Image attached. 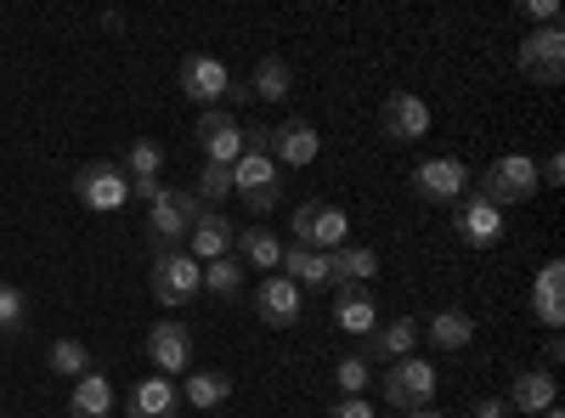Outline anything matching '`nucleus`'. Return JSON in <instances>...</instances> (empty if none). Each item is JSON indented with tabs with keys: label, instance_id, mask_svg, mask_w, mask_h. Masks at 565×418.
I'll list each match as a JSON object with an SVG mask.
<instances>
[{
	"label": "nucleus",
	"instance_id": "23",
	"mask_svg": "<svg viewBox=\"0 0 565 418\" xmlns=\"http://www.w3.org/2000/svg\"><path fill=\"white\" fill-rule=\"evenodd\" d=\"M554 396H559V385L548 367H526L509 385V412H543V407H554Z\"/></svg>",
	"mask_w": 565,
	"mask_h": 418
},
{
	"label": "nucleus",
	"instance_id": "30",
	"mask_svg": "<svg viewBox=\"0 0 565 418\" xmlns=\"http://www.w3.org/2000/svg\"><path fill=\"white\" fill-rule=\"evenodd\" d=\"M125 175H130V187H148V181H164V148L153 142V136H136V142L125 148V164H119Z\"/></svg>",
	"mask_w": 565,
	"mask_h": 418
},
{
	"label": "nucleus",
	"instance_id": "12",
	"mask_svg": "<svg viewBox=\"0 0 565 418\" xmlns=\"http://www.w3.org/2000/svg\"><path fill=\"white\" fill-rule=\"evenodd\" d=\"M266 153H271V164L282 170H306L317 153H322V136H317V125H306V119H282V125H271V136H266Z\"/></svg>",
	"mask_w": 565,
	"mask_h": 418
},
{
	"label": "nucleus",
	"instance_id": "29",
	"mask_svg": "<svg viewBox=\"0 0 565 418\" xmlns=\"http://www.w3.org/2000/svg\"><path fill=\"white\" fill-rule=\"evenodd\" d=\"M328 271H334V289H356L380 271V255H373L367 244H345V249L328 255Z\"/></svg>",
	"mask_w": 565,
	"mask_h": 418
},
{
	"label": "nucleus",
	"instance_id": "33",
	"mask_svg": "<svg viewBox=\"0 0 565 418\" xmlns=\"http://www.w3.org/2000/svg\"><path fill=\"white\" fill-rule=\"evenodd\" d=\"M193 199H199L204 210H221V204L232 199V170H226V164H204V175H199Z\"/></svg>",
	"mask_w": 565,
	"mask_h": 418
},
{
	"label": "nucleus",
	"instance_id": "19",
	"mask_svg": "<svg viewBox=\"0 0 565 418\" xmlns=\"http://www.w3.org/2000/svg\"><path fill=\"white\" fill-rule=\"evenodd\" d=\"M277 271L289 277V283H295L300 294H311V289H334V271H328V255H317V249H300V244H282V260H277Z\"/></svg>",
	"mask_w": 565,
	"mask_h": 418
},
{
	"label": "nucleus",
	"instance_id": "8",
	"mask_svg": "<svg viewBox=\"0 0 565 418\" xmlns=\"http://www.w3.org/2000/svg\"><path fill=\"white\" fill-rule=\"evenodd\" d=\"M514 63H521V74L532 85H559L565 79V29H532Z\"/></svg>",
	"mask_w": 565,
	"mask_h": 418
},
{
	"label": "nucleus",
	"instance_id": "11",
	"mask_svg": "<svg viewBox=\"0 0 565 418\" xmlns=\"http://www.w3.org/2000/svg\"><path fill=\"white\" fill-rule=\"evenodd\" d=\"M199 148H204V164H238L244 159V125L232 119L226 108H204L199 114Z\"/></svg>",
	"mask_w": 565,
	"mask_h": 418
},
{
	"label": "nucleus",
	"instance_id": "31",
	"mask_svg": "<svg viewBox=\"0 0 565 418\" xmlns=\"http://www.w3.org/2000/svg\"><path fill=\"white\" fill-rule=\"evenodd\" d=\"M204 289H210L215 300H238V294H244V266H238V255L210 260V266H204Z\"/></svg>",
	"mask_w": 565,
	"mask_h": 418
},
{
	"label": "nucleus",
	"instance_id": "40",
	"mask_svg": "<svg viewBox=\"0 0 565 418\" xmlns=\"http://www.w3.org/2000/svg\"><path fill=\"white\" fill-rule=\"evenodd\" d=\"M565 356V345H559V334H548V345H543V362H548V374H554V362Z\"/></svg>",
	"mask_w": 565,
	"mask_h": 418
},
{
	"label": "nucleus",
	"instance_id": "10",
	"mask_svg": "<svg viewBox=\"0 0 565 418\" xmlns=\"http://www.w3.org/2000/svg\"><path fill=\"white\" fill-rule=\"evenodd\" d=\"M148 362L159 367L164 379L186 374V367H193V329H186V322H175V317L153 322V329H148Z\"/></svg>",
	"mask_w": 565,
	"mask_h": 418
},
{
	"label": "nucleus",
	"instance_id": "25",
	"mask_svg": "<svg viewBox=\"0 0 565 418\" xmlns=\"http://www.w3.org/2000/svg\"><path fill=\"white\" fill-rule=\"evenodd\" d=\"M334 329L367 340L373 329H380V306H373V294H362V289H340V300H334Z\"/></svg>",
	"mask_w": 565,
	"mask_h": 418
},
{
	"label": "nucleus",
	"instance_id": "42",
	"mask_svg": "<svg viewBox=\"0 0 565 418\" xmlns=\"http://www.w3.org/2000/svg\"><path fill=\"white\" fill-rule=\"evenodd\" d=\"M543 418H565V412H559V407H543Z\"/></svg>",
	"mask_w": 565,
	"mask_h": 418
},
{
	"label": "nucleus",
	"instance_id": "21",
	"mask_svg": "<svg viewBox=\"0 0 565 418\" xmlns=\"http://www.w3.org/2000/svg\"><path fill=\"white\" fill-rule=\"evenodd\" d=\"M559 283H565V266L548 260L537 271V283H532V317L543 322L548 334H559V322H565V300H559Z\"/></svg>",
	"mask_w": 565,
	"mask_h": 418
},
{
	"label": "nucleus",
	"instance_id": "9",
	"mask_svg": "<svg viewBox=\"0 0 565 418\" xmlns=\"http://www.w3.org/2000/svg\"><path fill=\"white\" fill-rule=\"evenodd\" d=\"M181 90H186L199 108H221V103L232 97V74H226L221 57L193 52V57H181Z\"/></svg>",
	"mask_w": 565,
	"mask_h": 418
},
{
	"label": "nucleus",
	"instance_id": "18",
	"mask_svg": "<svg viewBox=\"0 0 565 418\" xmlns=\"http://www.w3.org/2000/svg\"><path fill=\"white\" fill-rule=\"evenodd\" d=\"M175 412H181V390L164 374L130 385V396H125V418H175Z\"/></svg>",
	"mask_w": 565,
	"mask_h": 418
},
{
	"label": "nucleus",
	"instance_id": "37",
	"mask_svg": "<svg viewBox=\"0 0 565 418\" xmlns=\"http://www.w3.org/2000/svg\"><path fill=\"white\" fill-rule=\"evenodd\" d=\"M469 418H514V412H509V401H498V396H481L476 407H469Z\"/></svg>",
	"mask_w": 565,
	"mask_h": 418
},
{
	"label": "nucleus",
	"instance_id": "35",
	"mask_svg": "<svg viewBox=\"0 0 565 418\" xmlns=\"http://www.w3.org/2000/svg\"><path fill=\"white\" fill-rule=\"evenodd\" d=\"M334 385H340V396H362V390L373 385L367 356H345V362H334Z\"/></svg>",
	"mask_w": 565,
	"mask_h": 418
},
{
	"label": "nucleus",
	"instance_id": "4",
	"mask_svg": "<svg viewBox=\"0 0 565 418\" xmlns=\"http://www.w3.org/2000/svg\"><path fill=\"white\" fill-rule=\"evenodd\" d=\"M74 199L85 210H97V215H114V210L130 204V175L119 164H108V159H90V164L74 170Z\"/></svg>",
	"mask_w": 565,
	"mask_h": 418
},
{
	"label": "nucleus",
	"instance_id": "15",
	"mask_svg": "<svg viewBox=\"0 0 565 418\" xmlns=\"http://www.w3.org/2000/svg\"><path fill=\"white\" fill-rule=\"evenodd\" d=\"M306 311V294L289 283V277H260V289H255V317L266 322V329H295Z\"/></svg>",
	"mask_w": 565,
	"mask_h": 418
},
{
	"label": "nucleus",
	"instance_id": "41",
	"mask_svg": "<svg viewBox=\"0 0 565 418\" xmlns=\"http://www.w3.org/2000/svg\"><path fill=\"white\" fill-rule=\"evenodd\" d=\"M402 418H447V412H436V407H413V412H402Z\"/></svg>",
	"mask_w": 565,
	"mask_h": 418
},
{
	"label": "nucleus",
	"instance_id": "22",
	"mask_svg": "<svg viewBox=\"0 0 565 418\" xmlns=\"http://www.w3.org/2000/svg\"><path fill=\"white\" fill-rule=\"evenodd\" d=\"M413 351H418V322L413 317H391L367 334V356H380V362H402Z\"/></svg>",
	"mask_w": 565,
	"mask_h": 418
},
{
	"label": "nucleus",
	"instance_id": "38",
	"mask_svg": "<svg viewBox=\"0 0 565 418\" xmlns=\"http://www.w3.org/2000/svg\"><path fill=\"white\" fill-rule=\"evenodd\" d=\"M328 418H373V407H367L362 396H340V407L328 412Z\"/></svg>",
	"mask_w": 565,
	"mask_h": 418
},
{
	"label": "nucleus",
	"instance_id": "6",
	"mask_svg": "<svg viewBox=\"0 0 565 418\" xmlns=\"http://www.w3.org/2000/svg\"><path fill=\"white\" fill-rule=\"evenodd\" d=\"M199 215H204V204H199L193 193H170V187H164V193L148 204V238H153V255H159V249H181Z\"/></svg>",
	"mask_w": 565,
	"mask_h": 418
},
{
	"label": "nucleus",
	"instance_id": "3",
	"mask_svg": "<svg viewBox=\"0 0 565 418\" xmlns=\"http://www.w3.org/2000/svg\"><path fill=\"white\" fill-rule=\"evenodd\" d=\"M289 226H295V244L317 249V255H334V249L351 244V215L340 204H322V199H306Z\"/></svg>",
	"mask_w": 565,
	"mask_h": 418
},
{
	"label": "nucleus",
	"instance_id": "39",
	"mask_svg": "<svg viewBox=\"0 0 565 418\" xmlns=\"http://www.w3.org/2000/svg\"><path fill=\"white\" fill-rule=\"evenodd\" d=\"M537 175L548 181V187H559V181H565V159H559V153H548V164H537Z\"/></svg>",
	"mask_w": 565,
	"mask_h": 418
},
{
	"label": "nucleus",
	"instance_id": "1",
	"mask_svg": "<svg viewBox=\"0 0 565 418\" xmlns=\"http://www.w3.org/2000/svg\"><path fill=\"white\" fill-rule=\"evenodd\" d=\"M148 289L164 311H181V306H193L199 289H204V266L186 255V249H159L153 255V271H148Z\"/></svg>",
	"mask_w": 565,
	"mask_h": 418
},
{
	"label": "nucleus",
	"instance_id": "26",
	"mask_svg": "<svg viewBox=\"0 0 565 418\" xmlns=\"http://www.w3.org/2000/svg\"><path fill=\"white\" fill-rule=\"evenodd\" d=\"M181 401H186V407H204V412L226 407V401H232V374H221V367H199V374H186Z\"/></svg>",
	"mask_w": 565,
	"mask_h": 418
},
{
	"label": "nucleus",
	"instance_id": "36",
	"mask_svg": "<svg viewBox=\"0 0 565 418\" xmlns=\"http://www.w3.org/2000/svg\"><path fill=\"white\" fill-rule=\"evenodd\" d=\"M521 18L543 23V29H559V0H521Z\"/></svg>",
	"mask_w": 565,
	"mask_h": 418
},
{
	"label": "nucleus",
	"instance_id": "32",
	"mask_svg": "<svg viewBox=\"0 0 565 418\" xmlns=\"http://www.w3.org/2000/svg\"><path fill=\"white\" fill-rule=\"evenodd\" d=\"M45 367H52L57 379H85L90 374V351L79 340H52V351H45Z\"/></svg>",
	"mask_w": 565,
	"mask_h": 418
},
{
	"label": "nucleus",
	"instance_id": "28",
	"mask_svg": "<svg viewBox=\"0 0 565 418\" xmlns=\"http://www.w3.org/2000/svg\"><path fill=\"white\" fill-rule=\"evenodd\" d=\"M232 249H238V266L249 271H277V260H282V244L271 238L266 226H238V238H232Z\"/></svg>",
	"mask_w": 565,
	"mask_h": 418
},
{
	"label": "nucleus",
	"instance_id": "2",
	"mask_svg": "<svg viewBox=\"0 0 565 418\" xmlns=\"http://www.w3.org/2000/svg\"><path fill=\"white\" fill-rule=\"evenodd\" d=\"M543 187L537 175V159L532 153H503L487 164V181H481V199L492 210H509V204H532V193Z\"/></svg>",
	"mask_w": 565,
	"mask_h": 418
},
{
	"label": "nucleus",
	"instance_id": "13",
	"mask_svg": "<svg viewBox=\"0 0 565 418\" xmlns=\"http://www.w3.org/2000/svg\"><path fill=\"white\" fill-rule=\"evenodd\" d=\"M380 130L391 142H418V136H430V103L418 90H391L380 108Z\"/></svg>",
	"mask_w": 565,
	"mask_h": 418
},
{
	"label": "nucleus",
	"instance_id": "5",
	"mask_svg": "<svg viewBox=\"0 0 565 418\" xmlns=\"http://www.w3.org/2000/svg\"><path fill=\"white\" fill-rule=\"evenodd\" d=\"M232 193L249 204V215H271L277 199H282V170L271 164V153H249L232 164Z\"/></svg>",
	"mask_w": 565,
	"mask_h": 418
},
{
	"label": "nucleus",
	"instance_id": "34",
	"mask_svg": "<svg viewBox=\"0 0 565 418\" xmlns=\"http://www.w3.org/2000/svg\"><path fill=\"white\" fill-rule=\"evenodd\" d=\"M29 322V294L18 283H0V334H23Z\"/></svg>",
	"mask_w": 565,
	"mask_h": 418
},
{
	"label": "nucleus",
	"instance_id": "14",
	"mask_svg": "<svg viewBox=\"0 0 565 418\" xmlns=\"http://www.w3.org/2000/svg\"><path fill=\"white\" fill-rule=\"evenodd\" d=\"M463 187H469L463 159H424V164L413 170V193H418L424 204H458Z\"/></svg>",
	"mask_w": 565,
	"mask_h": 418
},
{
	"label": "nucleus",
	"instance_id": "20",
	"mask_svg": "<svg viewBox=\"0 0 565 418\" xmlns=\"http://www.w3.org/2000/svg\"><path fill=\"white\" fill-rule=\"evenodd\" d=\"M418 340H430L436 351H463L469 340H476V317H469L463 306L430 311V322H424V329H418Z\"/></svg>",
	"mask_w": 565,
	"mask_h": 418
},
{
	"label": "nucleus",
	"instance_id": "17",
	"mask_svg": "<svg viewBox=\"0 0 565 418\" xmlns=\"http://www.w3.org/2000/svg\"><path fill=\"white\" fill-rule=\"evenodd\" d=\"M232 238H238V226H232L221 210H204V215L193 221V232H186V255H193L199 266H210V260L232 255Z\"/></svg>",
	"mask_w": 565,
	"mask_h": 418
},
{
	"label": "nucleus",
	"instance_id": "7",
	"mask_svg": "<svg viewBox=\"0 0 565 418\" xmlns=\"http://www.w3.org/2000/svg\"><path fill=\"white\" fill-rule=\"evenodd\" d=\"M436 362H424V356H402V362H391L385 367V379H380V390H385V401L391 407H402V412H413V407H430L436 401Z\"/></svg>",
	"mask_w": 565,
	"mask_h": 418
},
{
	"label": "nucleus",
	"instance_id": "16",
	"mask_svg": "<svg viewBox=\"0 0 565 418\" xmlns=\"http://www.w3.org/2000/svg\"><path fill=\"white\" fill-rule=\"evenodd\" d=\"M458 238L469 249H498L503 244V210H492L481 193L458 204Z\"/></svg>",
	"mask_w": 565,
	"mask_h": 418
},
{
	"label": "nucleus",
	"instance_id": "27",
	"mask_svg": "<svg viewBox=\"0 0 565 418\" xmlns=\"http://www.w3.org/2000/svg\"><path fill=\"white\" fill-rule=\"evenodd\" d=\"M244 90H249V103H282L295 90V68L282 63V57H260Z\"/></svg>",
	"mask_w": 565,
	"mask_h": 418
},
{
	"label": "nucleus",
	"instance_id": "24",
	"mask_svg": "<svg viewBox=\"0 0 565 418\" xmlns=\"http://www.w3.org/2000/svg\"><path fill=\"white\" fill-rule=\"evenodd\" d=\"M68 412L74 418H114V379L90 367L85 379H74V396H68Z\"/></svg>",
	"mask_w": 565,
	"mask_h": 418
}]
</instances>
